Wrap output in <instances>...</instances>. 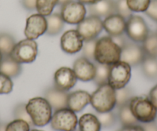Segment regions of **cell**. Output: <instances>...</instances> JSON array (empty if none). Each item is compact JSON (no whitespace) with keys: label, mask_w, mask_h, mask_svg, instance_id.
Returning a JSON list of instances; mask_svg holds the SVG:
<instances>
[{"label":"cell","mask_w":157,"mask_h":131,"mask_svg":"<svg viewBox=\"0 0 157 131\" xmlns=\"http://www.w3.org/2000/svg\"><path fill=\"white\" fill-rule=\"evenodd\" d=\"M75 131H79V129H78V130H76V129H75Z\"/></svg>","instance_id":"bcb514c9"},{"label":"cell","mask_w":157,"mask_h":131,"mask_svg":"<svg viewBox=\"0 0 157 131\" xmlns=\"http://www.w3.org/2000/svg\"><path fill=\"white\" fill-rule=\"evenodd\" d=\"M145 13L152 20L157 22V0H151Z\"/></svg>","instance_id":"8d00e7d4"},{"label":"cell","mask_w":157,"mask_h":131,"mask_svg":"<svg viewBox=\"0 0 157 131\" xmlns=\"http://www.w3.org/2000/svg\"><path fill=\"white\" fill-rule=\"evenodd\" d=\"M59 0H36V9L39 14L46 17L52 14Z\"/></svg>","instance_id":"4316f807"},{"label":"cell","mask_w":157,"mask_h":131,"mask_svg":"<svg viewBox=\"0 0 157 131\" xmlns=\"http://www.w3.org/2000/svg\"><path fill=\"white\" fill-rule=\"evenodd\" d=\"M26 111L34 126H46L52 118V107L43 97H38L30 99L26 104Z\"/></svg>","instance_id":"7a4b0ae2"},{"label":"cell","mask_w":157,"mask_h":131,"mask_svg":"<svg viewBox=\"0 0 157 131\" xmlns=\"http://www.w3.org/2000/svg\"><path fill=\"white\" fill-rule=\"evenodd\" d=\"M84 40L77 30H69L63 33L60 39L62 50L68 54H75L82 49Z\"/></svg>","instance_id":"4fadbf2b"},{"label":"cell","mask_w":157,"mask_h":131,"mask_svg":"<svg viewBox=\"0 0 157 131\" xmlns=\"http://www.w3.org/2000/svg\"><path fill=\"white\" fill-rule=\"evenodd\" d=\"M132 97H133L132 91L129 87H124L121 89L116 90V106L120 108L124 105L129 104Z\"/></svg>","instance_id":"f1b7e54d"},{"label":"cell","mask_w":157,"mask_h":131,"mask_svg":"<svg viewBox=\"0 0 157 131\" xmlns=\"http://www.w3.org/2000/svg\"><path fill=\"white\" fill-rule=\"evenodd\" d=\"M76 81V76L70 67H60L54 75V87L61 91H69L75 86Z\"/></svg>","instance_id":"5bb4252c"},{"label":"cell","mask_w":157,"mask_h":131,"mask_svg":"<svg viewBox=\"0 0 157 131\" xmlns=\"http://www.w3.org/2000/svg\"><path fill=\"white\" fill-rule=\"evenodd\" d=\"M60 15L66 23L78 25L86 18V9L82 2L72 0L61 5Z\"/></svg>","instance_id":"9c48e42d"},{"label":"cell","mask_w":157,"mask_h":131,"mask_svg":"<svg viewBox=\"0 0 157 131\" xmlns=\"http://www.w3.org/2000/svg\"><path fill=\"white\" fill-rule=\"evenodd\" d=\"M77 1L82 2V4H86V5H93V4L96 3L100 0H77Z\"/></svg>","instance_id":"b9f144b4"},{"label":"cell","mask_w":157,"mask_h":131,"mask_svg":"<svg viewBox=\"0 0 157 131\" xmlns=\"http://www.w3.org/2000/svg\"><path fill=\"white\" fill-rule=\"evenodd\" d=\"M2 53L0 52V64H1V61H2Z\"/></svg>","instance_id":"ee69618b"},{"label":"cell","mask_w":157,"mask_h":131,"mask_svg":"<svg viewBox=\"0 0 157 131\" xmlns=\"http://www.w3.org/2000/svg\"><path fill=\"white\" fill-rule=\"evenodd\" d=\"M129 38L135 42H143L149 33V28L144 19L140 16L132 15L126 20V31Z\"/></svg>","instance_id":"ba28073f"},{"label":"cell","mask_w":157,"mask_h":131,"mask_svg":"<svg viewBox=\"0 0 157 131\" xmlns=\"http://www.w3.org/2000/svg\"><path fill=\"white\" fill-rule=\"evenodd\" d=\"M141 64L143 72L146 78L151 80L157 79V58L146 55Z\"/></svg>","instance_id":"603a6c76"},{"label":"cell","mask_w":157,"mask_h":131,"mask_svg":"<svg viewBox=\"0 0 157 131\" xmlns=\"http://www.w3.org/2000/svg\"><path fill=\"white\" fill-rule=\"evenodd\" d=\"M119 118H120V120L123 126L136 125L139 123L138 120L135 118L133 114L131 112L129 104L120 107Z\"/></svg>","instance_id":"83f0119b"},{"label":"cell","mask_w":157,"mask_h":131,"mask_svg":"<svg viewBox=\"0 0 157 131\" xmlns=\"http://www.w3.org/2000/svg\"><path fill=\"white\" fill-rule=\"evenodd\" d=\"M109 71V65L107 64L96 63V75L94 79L93 80L95 84L98 86L102 84H108Z\"/></svg>","instance_id":"484cf974"},{"label":"cell","mask_w":157,"mask_h":131,"mask_svg":"<svg viewBox=\"0 0 157 131\" xmlns=\"http://www.w3.org/2000/svg\"><path fill=\"white\" fill-rule=\"evenodd\" d=\"M91 95L84 91H76L68 95L67 107L74 112H80L90 103Z\"/></svg>","instance_id":"ac0fdd59"},{"label":"cell","mask_w":157,"mask_h":131,"mask_svg":"<svg viewBox=\"0 0 157 131\" xmlns=\"http://www.w3.org/2000/svg\"><path fill=\"white\" fill-rule=\"evenodd\" d=\"M118 131H144L143 126L140 125H129V126H123L121 129Z\"/></svg>","instance_id":"ab89813d"},{"label":"cell","mask_w":157,"mask_h":131,"mask_svg":"<svg viewBox=\"0 0 157 131\" xmlns=\"http://www.w3.org/2000/svg\"><path fill=\"white\" fill-rule=\"evenodd\" d=\"M151 0H126L128 7L132 12L145 13Z\"/></svg>","instance_id":"f546056e"},{"label":"cell","mask_w":157,"mask_h":131,"mask_svg":"<svg viewBox=\"0 0 157 131\" xmlns=\"http://www.w3.org/2000/svg\"><path fill=\"white\" fill-rule=\"evenodd\" d=\"M29 131H42V130H39V129H32V130Z\"/></svg>","instance_id":"f6af8a7d"},{"label":"cell","mask_w":157,"mask_h":131,"mask_svg":"<svg viewBox=\"0 0 157 131\" xmlns=\"http://www.w3.org/2000/svg\"><path fill=\"white\" fill-rule=\"evenodd\" d=\"M47 21V30L46 32L49 35H58L63 30L64 27V21L61 15L59 13H52L46 16Z\"/></svg>","instance_id":"7402d4cb"},{"label":"cell","mask_w":157,"mask_h":131,"mask_svg":"<svg viewBox=\"0 0 157 131\" xmlns=\"http://www.w3.org/2000/svg\"><path fill=\"white\" fill-rule=\"evenodd\" d=\"M79 131H100L101 123L96 115L86 114L78 120Z\"/></svg>","instance_id":"44dd1931"},{"label":"cell","mask_w":157,"mask_h":131,"mask_svg":"<svg viewBox=\"0 0 157 131\" xmlns=\"http://www.w3.org/2000/svg\"><path fill=\"white\" fill-rule=\"evenodd\" d=\"M131 78V66L123 61L109 65L108 84L115 90L126 87Z\"/></svg>","instance_id":"5b68a950"},{"label":"cell","mask_w":157,"mask_h":131,"mask_svg":"<svg viewBox=\"0 0 157 131\" xmlns=\"http://www.w3.org/2000/svg\"><path fill=\"white\" fill-rule=\"evenodd\" d=\"M22 71L21 64L15 61L10 55L2 56L0 64V72L7 75L10 78H16L19 76Z\"/></svg>","instance_id":"ffe728a7"},{"label":"cell","mask_w":157,"mask_h":131,"mask_svg":"<svg viewBox=\"0 0 157 131\" xmlns=\"http://www.w3.org/2000/svg\"><path fill=\"white\" fill-rule=\"evenodd\" d=\"M142 126L144 131H157V124L154 121L144 123Z\"/></svg>","instance_id":"60d3db41"},{"label":"cell","mask_w":157,"mask_h":131,"mask_svg":"<svg viewBox=\"0 0 157 131\" xmlns=\"http://www.w3.org/2000/svg\"><path fill=\"white\" fill-rule=\"evenodd\" d=\"M131 112L135 118L141 123L153 122L157 116V108L149 97H133L129 102Z\"/></svg>","instance_id":"277c9868"},{"label":"cell","mask_w":157,"mask_h":131,"mask_svg":"<svg viewBox=\"0 0 157 131\" xmlns=\"http://www.w3.org/2000/svg\"><path fill=\"white\" fill-rule=\"evenodd\" d=\"M96 117L99 119L101 126L104 128L111 127L116 122V115L112 111L105 113H98Z\"/></svg>","instance_id":"4dcf8cb0"},{"label":"cell","mask_w":157,"mask_h":131,"mask_svg":"<svg viewBox=\"0 0 157 131\" xmlns=\"http://www.w3.org/2000/svg\"><path fill=\"white\" fill-rule=\"evenodd\" d=\"M72 70L77 79L82 81H93L96 75V65L85 57L75 60Z\"/></svg>","instance_id":"9a60e30c"},{"label":"cell","mask_w":157,"mask_h":131,"mask_svg":"<svg viewBox=\"0 0 157 131\" xmlns=\"http://www.w3.org/2000/svg\"><path fill=\"white\" fill-rule=\"evenodd\" d=\"M16 44L14 38L11 35L0 32V52L2 53V56L10 55Z\"/></svg>","instance_id":"d4e9b609"},{"label":"cell","mask_w":157,"mask_h":131,"mask_svg":"<svg viewBox=\"0 0 157 131\" xmlns=\"http://www.w3.org/2000/svg\"><path fill=\"white\" fill-rule=\"evenodd\" d=\"M38 54V45L33 39H24L16 44L10 56L19 62L32 63L36 60Z\"/></svg>","instance_id":"8992f818"},{"label":"cell","mask_w":157,"mask_h":131,"mask_svg":"<svg viewBox=\"0 0 157 131\" xmlns=\"http://www.w3.org/2000/svg\"><path fill=\"white\" fill-rule=\"evenodd\" d=\"M116 13L123 16L126 20H127L132 16V11L128 7L126 0H117L116 2Z\"/></svg>","instance_id":"d590c367"},{"label":"cell","mask_w":157,"mask_h":131,"mask_svg":"<svg viewBox=\"0 0 157 131\" xmlns=\"http://www.w3.org/2000/svg\"><path fill=\"white\" fill-rule=\"evenodd\" d=\"M97 42V38L92 39V40L84 41L83 46H82V52L85 58L87 59H93L94 58L95 49H96V45Z\"/></svg>","instance_id":"e575fe53"},{"label":"cell","mask_w":157,"mask_h":131,"mask_svg":"<svg viewBox=\"0 0 157 131\" xmlns=\"http://www.w3.org/2000/svg\"><path fill=\"white\" fill-rule=\"evenodd\" d=\"M122 49L112 37L104 36L97 39L94 58L98 63L110 65L120 61Z\"/></svg>","instance_id":"6da1fadb"},{"label":"cell","mask_w":157,"mask_h":131,"mask_svg":"<svg viewBox=\"0 0 157 131\" xmlns=\"http://www.w3.org/2000/svg\"><path fill=\"white\" fill-rule=\"evenodd\" d=\"M13 83L11 78L0 72V94H8L12 92Z\"/></svg>","instance_id":"836d02e7"},{"label":"cell","mask_w":157,"mask_h":131,"mask_svg":"<svg viewBox=\"0 0 157 131\" xmlns=\"http://www.w3.org/2000/svg\"><path fill=\"white\" fill-rule=\"evenodd\" d=\"M70 1H72V0H59L58 5H64V4L67 3V2H70Z\"/></svg>","instance_id":"7bdbcfd3"},{"label":"cell","mask_w":157,"mask_h":131,"mask_svg":"<svg viewBox=\"0 0 157 131\" xmlns=\"http://www.w3.org/2000/svg\"><path fill=\"white\" fill-rule=\"evenodd\" d=\"M14 117L16 119L22 120L26 121L30 126H34L30 116L29 115L26 111V104H19L14 109Z\"/></svg>","instance_id":"1f68e13d"},{"label":"cell","mask_w":157,"mask_h":131,"mask_svg":"<svg viewBox=\"0 0 157 131\" xmlns=\"http://www.w3.org/2000/svg\"><path fill=\"white\" fill-rule=\"evenodd\" d=\"M68 95L67 91H61L55 87H50L45 92V98L55 111L67 108Z\"/></svg>","instance_id":"e0dca14e"},{"label":"cell","mask_w":157,"mask_h":131,"mask_svg":"<svg viewBox=\"0 0 157 131\" xmlns=\"http://www.w3.org/2000/svg\"><path fill=\"white\" fill-rule=\"evenodd\" d=\"M149 98L154 106L157 108V84L154 86L149 91Z\"/></svg>","instance_id":"74e56055"},{"label":"cell","mask_w":157,"mask_h":131,"mask_svg":"<svg viewBox=\"0 0 157 131\" xmlns=\"http://www.w3.org/2000/svg\"><path fill=\"white\" fill-rule=\"evenodd\" d=\"M22 4L25 9L32 11L36 9V0H22Z\"/></svg>","instance_id":"f35d334b"},{"label":"cell","mask_w":157,"mask_h":131,"mask_svg":"<svg viewBox=\"0 0 157 131\" xmlns=\"http://www.w3.org/2000/svg\"><path fill=\"white\" fill-rule=\"evenodd\" d=\"M142 47L147 56L157 58V31L149 33Z\"/></svg>","instance_id":"cb8c5ba5"},{"label":"cell","mask_w":157,"mask_h":131,"mask_svg":"<svg viewBox=\"0 0 157 131\" xmlns=\"http://www.w3.org/2000/svg\"><path fill=\"white\" fill-rule=\"evenodd\" d=\"M47 30V21L45 16L40 14H34L26 19L25 34L26 38L35 39L43 35Z\"/></svg>","instance_id":"8fae6325"},{"label":"cell","mask_w":157,"mask_h":131,"mask_svg":"<svg viewBox=\"0 0 157 131\" xmlns=\"http://www.w3.org/2000/svg\"><path fill=\"white\" fill-rule=\"evenodd\" d=\"M121 49L120 61L127 63L130 66L140 64L146 56L143 47L134 42H126Z\"/></svg>","instance_id":"7c38bea8"},{"label":"cell","mask_w":157,"mask_h":131,"mask_svg":"<svg viewBox=\"0 0 157 131\" xmlns=\"http://www.w3.org/2000/svg\"><path fill=\"white\" fill-rule=\"evenodd\" d=\"M30 125L26 121L16 119L10 122L6 128V131H29Z\"/></svg>","instance_id":"d6a6232c"},{"label":"cell","mask_w":157,"mask_h":131,"mask_svg":"<svg viewBox=\"0 0 157 131\" xmlns=\"http://www.w3.org/2000/svg\"><path fill=\"white\" fill-rule=\"evenodd\" d=\"M52 129L56 131H75L78 124V119L74 111L69 108H63L54 112L50 120Z\"/></svg>","instance_id":"52a82bcc"},{"label":"cell","mask_w":157,"mask_h":131,"mask_svg":"<svg viewBox=\"0 0 157 131\" xmlns=\"http://www.w3.org/2000/svg\"><path fill=\"white\" fill-rule=\"evenodd\" d=\"M102 22L103 28L112 37L123 35L126 31V20L117 13L107 16Z\"/></svg>","instance_id":"2e32d148"},{"label":"cell","mask_w":157,"mask_h":131,"mask_svg":"<svg viewBox=\"0 0 157 131\" xmlns=\"http://www.w3.org/2000/svg\"><path fill=\"white\" fill-rule=\"evenodd\" d=\"M90 104L97 113L111 111L116 107V90L109 84L99 86L93 93Z\"/></svg>","instance_id":"3957f363"},{"label":"cell","mask_w":157,"mask_h":131,"mask_svg":"<svg viewBox=\"0 0 157 131\" xmlns=\"http://www.w3.org/2000/svg\"><path fill=\"white\" fill-rule=\"evenodd\" d=\"M89 12L90 16L98 17H107L116 13V2L114 0H100L96 3L89 5Z\"/></svg>","instance_id":"d6986e66"},{"label":"cell","mask_w":157,"mask_h":131,"mask_svg":"<svg viewBox=\"0 0 157 131\" xmlns=\"http://www.w3.org/2000/svg\"><path fill=\"white\" fill-rule=\"evenodd\" d=\"M103 29V22L98 16H90L77 25L76 30L84 41L92 40L98 37Z\"/></svg>","instance_id":"30bf717a"}]
</instances>
